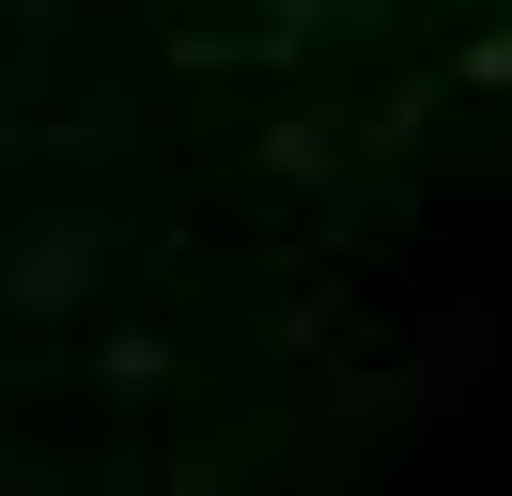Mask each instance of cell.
Returning <instances> with one entry per match:
<instances>
[{
  "label": "cell",
  "instance_id": "cell-10",
  "mask_svg": "<svg viewBox=\"0 0 512 496\" xmlns=\"http://www.w3.org/2000/svg\"><path fill=\"white\" fill-rule=\"evenodd\" d=\"M0 496H78V481H63V465H32V450H16V465H0Z\"/></svg>",
  "mask_w": 512,
  "mask_h": 496
},
{
  "label": "cell",
  "instance_id": "cell-12",
  "mask_svg": "<svg viewBox=\"0 0 512 496\" xmlns=\"http://www.w3.org/2000/svg\"><path fill=\"white\" fill-rule=\"evenodd\" d=\"M0 465H16V434H0Z\"/></svg>",
  "mask_w": 512,
  "mask_h": 496
},
{
  "label": "cell",
  "instance_id": "cell-1",
  "mask_svg": "<svg viewBox=\"0 0 512 496\" xmlns=\"http://www.w3.org/2000/svg\"><path fill=\"white\" fill-rule=\"evenodd\" d=\"M140 217L125 202H78V186H16L0 202V357H47L63 326H94L109 279H125Z\"/></svg>",
  "mask_w": 512,
  "mask_h": 496
},
{
  "label": "cell",
  "instance_id": "cell-11",
  "mask_svg": "<svg viewBox=\"0 0 512 496\" xmlns=\"http://www.w3.org/2000/svg\"><path fill=\"white\" fill-rule=\"evenodd\" d=\"M295 496H357V481H295Z\"/></svg>",
  "mask_w": 512,
  "mask_h": 496
},
{
  "label": "cell",
  "instance_id": "cell-2",
  "mask_svg": "<svg viewBox=\"0 0 512 496\" xmlns=\"http://www.w3.org/2000/svg\"><path fill=\"white\" fill-rule=\"evenodd\" d=\"M497 372H512V264L481 248L435 310H404V357H388V388H404V450L481 434V388H497Z\"/></svg>",
  "mask_w": 512,
  "mask_h": 496
},
{
  "label": "cell",
  "instance_id": "cell-3",
  "mask_svg": "<svg viewBox=\"0 0 512 496\" xmlns=\"http://www.w3.org/2000/svg\"><path fill=\"white\" fill-rule=\"evenodd\" d=\"M295 434H311L326 481H357L373 450H404V388H388L373 341H342V357H311V388H295Z\"/></svg>",
  "mask_w": 512,
  "mask_h": 496
},
{
  "label": "cell",
  "instance_id": "cell-9",
  "mask_svg": "<svg viewBox=\"0 0 512 496\" xmlns=\"http://www.w3.org/2000/svg\"><path fill=\"white\" fill-rule=\"evenodd\" d=\"M156 496H249V481H233L218 450H171V465H156Z\"/></svg>",
  "mask_w": 512,
  "mask_h": 496
},
{
  "label": "cell",
  "instance_id": "cell-6",
  "mask_svg": "<svg viewBox=\"0 0 512 496\" xmlns=\"http://www.w3.org/2000/svg\"><path fill=\"white\" fill-rule=\"evenodd\" d=\"M78 372H94L109 403H171V372H187V341H171L156 310H109V326L78 341Z\"/></svg>",
  "mask_w": 512,
  "mask_h": 496
},
{
  "label": "cell",
  "instance_id": "cell-5",
  "mask_svg": "<svg viewBox=\"0 0 512 496\" xmlns=\"http://www.w3.org/2000/svg\"><path fill=\"white\" fill-rule=\"evenodd\" d=\"M249 186H311V202H357V124L342 109H280L249 155Z\"/></svg>",
  "mask_w": 512,
  "mask_h": 496
},
{
  "label": "cell",
  "instance_id": "cell-7",
  "mask_svg": "<svg viewBox=\"0 0 512 496\" xmlns=\"http://www.w3.org/2000/svg\"><path fill=\"white\" fill-rule=\"evenodd\" d=\"M342 341H373V310H357V279H295V295L264 310V357H295V372H311V357H342Z\"/></svg>",
  "mask_w": 512,
  "mask_h": 496
},
{
  "label": "cell",
  "instance_id": "cell-4",
  "mask_svg": "<svg viewBox=\"0 0 512 496\" xmlns=\"http://www.w3.org/2000/svg\"><path fill=\"white\" fill-rule=\"evenodd\" d=\"M78 47H94V31H78L63 0H16V16H0V186H32V140H47V109H63Z\"/></svg>",
  "mask_w": 512,
  "mask_h": 496
},
{
  "label": "cell",
  "instance_id": "cell-8",
  "mask_svg": "<svg viewBox=\"0 0 512 496\" xmlns=\"http://www.w3.org/2000/svg\"><path fill=\"white\" fill-rule=\"evenodd\" d=\"M435 78H450V93H512V16H497V31H466Z\"/></svg>",
  "mask_w": 512,
  "mask_h": 496
}]
</instances>
